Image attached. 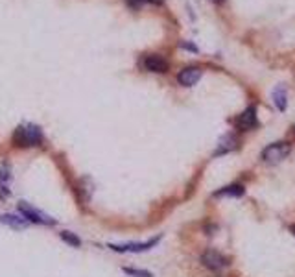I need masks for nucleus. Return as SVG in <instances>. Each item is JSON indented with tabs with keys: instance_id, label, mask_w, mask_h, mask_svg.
Instances as JSON below:
<instances>
[{
	"instance_id": "nucleus-7",
	"label": "nucleus",
	"mask_w": 295,
	"mask_h": 277,
	"mask_svg": "<svg viewBox=\"0 0 295 277\" xmlns=\"http://www.w3.org/2000/svg\"><path fill=\"white\" fill-rule=\"evenodd\" d=\"M201 74H203V71L200 67H184L183 71L177 74V82L183 87H192L201 80Z\"/></svg>"
},
{
	"instance_id": "nucleus-11",
	"label": "nucleus",
	"mask_w": 295,
	"mask_h": 277,
	"mask_svg": "<svg viewBox=\"0 0 295 277\" xmlns=\"http://www.w3.org/2000/svg\"><path fill=\"white\" fill-rule=\"evenodd\" d=\"M273 102H275V107L284 111L286 106H288V98H286V87L284 85H277L273 89Z\"/></svg>"
},
{
	"instance_id": "nucleus-18",
	"label": "nucleus",
	"mask_w": 295,
	"mask_h": 277,
	"mask_svg": "<svg viewBox=\"0 0 295 277\" xmlns=\"http://www.w3.org/2000/svg\"><path fill=\"white\" fill-rule=\"evenodd\" d=\"M144 2H146V0H144ZM148 2H154V4H160L162 0H148Z\"/></svg>"
},
{
	"instance_id": "nucleus-17",
	"label": "nucleus",
	"mask_w": 295,
	"mask_h": 277,
	"mask_svg": "<svg viewBox=\"0 0 295 277\" xmlns=\"http://www.w3.org/2000/svg\"><path fill=\"white\" fill-rule=\"evenodd\" d=\"M128 2H130V4H131L133 8H136V6H140L144 0H128Z\"/></svg>"
},
{
	"instance_id": "nucleus-3",
	"label": "nucleus",
	"mask_w": 295,
	"mask_h": 277,
	"mask_svg": "<svg viewBox=\"0 0 295 277\" xmlns=\"http://www.w3.org/2000/svg\"><path fill=\"white\" fill-rule=\"evenodd\" d=\"M160 236H154L146 242H126V244H109V248L116 253H142L148 249L155 248L159 244Z\"/></svg>"
},
{
	"instance_id": "nucleus-20",
	"label": "nucleus",
	"mask_w": 295,
	"mask_h": 277,
	"mask_svg": "<svg viewBox=\"0 0 295 277\" xmlns=\"http://www.w3.org/2000/svg\"><path fill=\"white\" fill-rule=\"evenodd\" d=\"M294 130H295V128H294Z\"/></svg>"
},
{
	"instance_id": "nucleus-6",
	"label": "nucleus",
	"mask_w": 295,
	"mask_h": 277,
	"mask_svg": "<svg viewBox=\"0 0 295 277\" xmlns=\"http://www.w3.org/2000/svg\"><path fill=\"white\" fill-rule=\"evenodd\" d=\"M142 67L148 72H159V74H162V72L168 71V61L162 56H159V54H148L146 58L142 59Z\"/></svg>"
},
{
	"instance_id": "nucleus-16",
	"label": "nucleus",
	"mask_w": 295,
	"mask_h": 277,
	"mask_svg": "<svg viewBox=\"0 0 295 277\" xmlns=\"http://www.w3.org/2000/svg\"><path fill=\"white\" fill-rule=\"evenodd\" d=\"M181 47H183V48H188V50H192V52H198V48H196L194 45H188V43H183Z\"/></svg>"
},
{
	"instance_id": "nucleus-13",
	"label": "nucleus",
	"mask_w": 295,
	"mask_h": 277,
	"mask_svg": "<svg viewBox=\"0 0 295 277\" xmlns=\"http://www.w3.org/2000/svg\"><path fill=\"white\" fill-rule=\"evenodd\" d=\"M59 236H61V240L66 242V244L72 246V248H80V246H82V238H80L76 233H70V231H61Z\"/></svg>"
},
{
	"instance_id": "nucleus-8",
	"label": "nucleus",
	"mask_w": 295,
	"mask_h": 277,
	"mask_svg": "<svg viewBox=\"0 0 295 277\" xmlns=\"http://www.w3.org/2000/svg\"><path fill=\"white\" fill-rule=\"evenodd\" d=\"M234 124L238 130L242 131H249L253 130V128H256V124H258V120H256V109L254 107H248L240 117L236 118Z\"/></svg>"
},
{
	"instance_id": "nucleus-9",
	"label": "nucleus",
	"mask_w": 295,
	"mask_h": 277,
	"mask_svg": "<svg viewBox=\"0 0 295 277\" xmlns=\"http://www.w3.org/2000/svg\"><path fill=\"white\" fill-rule=\"evenodd\" d=\"M236 146H238L236 137L234 135H225V137H222V139H220L218 148H216L214 155H224V153H229V152H232Z\"/></svg>"
},
{
	"instance_id": "nucleus-14",
	"label": "nucleus",
	"mask_w": 295,
	"mask_h": 277,
	"mask_svg": "<svg viewBox=\"0 0 295 277\" xmlns=\"http://www.w3.org/2000/svg\"><path fill=\"white\" fill-rule=\"evenodd\" d=\"M122 270H124L126 275H130V277H154V273H152V271H148V270H138V268H128V266H124Z\"/></svg>"
},
{
	"instance_id": "nucleus-5",
	"label": "nucleus",
	"mask_w": 295,
	"mask_h": 277,
	"mask_svg": "<svg viewBox=\"0 0 295 277\" xmlns=\"http://www.w3.org/2000/svg\"><path fill=\"white\" fill-rule=\"evenodd\" d=\"M201 262L208 270H222V268L229 264V259L220 253V251H216V249H206L205 253L201 255Z\"/></svg>"
},
{
	"instance_id": "nucleus-19",
	"label": "nucleus",
	"mask_w": 295,
	"mask_h": 277,
	"mask_svg": "<svg viewBox=\"0 0 295 277\" xmlns=\"http://www.w3.org/2000/svg\"><path fill=\"white\" fill-rule=\"evenodd\" d=\"M214 4H222V2H225V0H212Z\"/></svg>"
},
{
	"instance_id": "nucleus-12",
	"label": "nucleus",
	"mask_w": 295,
	"mask_h": 277,
	"mask_svg": "<svg viewBox=\"0 0 295 277\" xmlns=\"http://www.w3.org/2000/svg\"><path fill=\"white\" fill-rule=\"evenodd\" d=\"M244 194V187L242 185H229V187H224V189H220L214 192V196H242Z\"/></svg>"
},
{
	"instance_id": "nucleus-10",
	"label": "nucleus",
	"mask_w": 295,
	"mask_h": 277,
	"mask_svg": "<svg viewBox=\"0 0 295 277\" xmlns=\"http://www.w3.org/2000/svg\"><path fill=\"white\" fill-rule=\"evenodd\" d=\"M0 224L10 225L13 229H24L28 222L22 218V216H15V214H0Z\"/></svg>"
},
{
	"instance_id": "nucleus-1",
	"label": "nucleus",
	"mask_w": 295,
	"mask_h": 277,
	"mask_svg": "<svg viewBox=\"0 0 295 277\" xmlns=\"http://www.w3.org/2000/svg\"><path fill=\"white\" fill-rule=\"evenodd\" d=\"M42 130L36 124L18 126L13 133V144L17 148H34L42 142Z\"/></svg>"
},
{
	"instance_id": "nucleus-15",
	"label": "nucleus",
	"mask_w": 295,
	"mask_h": 277,
	"mask_svg": "<svg viewBox=\"0 0 295 277\" xmlns=\"http://www.w3.org/2000/svg\"><path fill=\"white\" fill-rule=\"evenodd\" d=\"M6 181H10V166L2 165V168H0V183H6Z\"/></svg>"
},
{
	"instance_id": "nucleus-2",
	"label": "nucleus",
	"mask_w": 295,
	"mask_h": 277,
	"mask_svg": "<svg viewBox=\"0 0 295 277\" xmlns=\"http://www.w3.org/2000/svg\"><path fill=\"white\" fill-rule=\"evenodd\" d=\"M18 212H20V216H22L28 224H37V225H56L58 222L54 218H50L48 214H44L42 211L36 209L34 205H30L26 201H20L17 205Z\"/></svg>"
},
{
	"instance_id": "nucleus-4",
	"label": "nucleus",
	"mask_w": 295,
	"mask_h": 277,
	"mask_svg": "<svg viewBox=\"0 0 295 277\" xmlns=\"http://www.w3.org/2000/svg\"><path fill=\"white\" fill-rule=\"evenodd\" d=\"M290 152H292V146H290L288 142H273V144L264 148L262 159L266 163H280L282 159L288 157Z\"/></svg>"
}]
</instances>
